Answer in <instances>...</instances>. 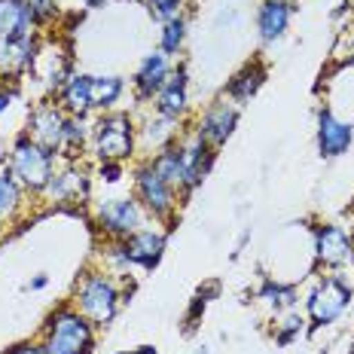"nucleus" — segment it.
Segmentation results:
<instances>
[{
    "label": "nucleus",
    "instance_id": "obj_28",
    "mask_svg": "<svg viewBox=\"0 0 354 354\" xmlns=\"http://www.w3.org/2000/svg\"><path fill=\"white\" fill-rule=\"evenodd\" d=\"M302 333H306V318H302V315H297V312H290L281 324H278L275 342H278V345H293Z\"/></svg>",
    "mask_w": 354,
    "mask_h": 354
},
{
    "label": "nucleus",
    "instance_id": "obj_8",
    "mask_svg": "<svg viewBox=\"0 0 354 354\" xmlns=\"http://www.w3.org/2000/svg\"><path fill=\"white\" fill-rule=\"evenodd\" d=\"M135 198L141 202V208L156 220H174L177 208V189L168 180H162L156 168L150 162H144L135 171Z\"/></svg>",
    "mask_w": 354,
    "mask_h": 354
},
{
    "label": "nucleus",
    "instance_id": "obj_35",
    "mask_svg": "<svg viewBox=\"0 0 354 354\" xmlns=\"http://www.w3.org/2000/svg\"><path fill=\"white\" fill-rule=\"evenodd\" d=\"M46 284H49V278H46V275H37V278H31V290H43Z\"/></svg>",
    "mask_w": 354,
    "mask_h": 354
},
{
    "label": "nucleus",
    "instance_id": "obj_7",
    "mask_svg": "<svg viewBox=\"0 0 354 354\" xmlns=\"http://www.w3.org/2000/svg\"><path fill=\"white\" fill-rule=\"evenodd\" d=\"M168 245V232L159 230H138L131 232L129 239L113 241V250H110V260L116 266H141V269H156L162 254H165Z\"/></svg>",
    "mask_w": 354,
    "mask_h": 354
},
{
    "label": "nucleus",
    "instance_id": "obj_30",
    "mask_svg": "<svg viewBox=\"0 0 354 354\" xmlns=\"http://www.w3.org/2000/svg\"><path fill=\"white\" fill-rule=\"evenodd\" d=\"M21 3H25L28 10L34 12L37 28H40V25H46V21H53V19H55V12H58L55 0H21Z\"/></svg>",
    "mask_w": 354,
    "mask_h": 354
},
{
    "label": "nucleus",
    "instance_id": "obj_12",
    "mask_svg": "<svg viewBox=\"0 0 354 354\" xmlns=\"http://www.w3.org/2000/svg\"><path fill=\"white\" fill-rule=\"evenodd\" d=\"M153 104H156L159 116L174 120V122H183V116H187V110H189V73H187V64L171 68L165 86H162L156 92V98H153Z\"/></svg>",
    "mask_w": 354,
    "mask_h": 354
},
{
    "label": "nucleus",
    "instance_id": "obj_23",
    "mask_svg": "<svg viewBox=\"0 0 354 354\" xmlns=\"http://www.w3.org/2000/svg\"><path fill=\"white\" fill-rule=\"evenodd\" d=\"M86 144H92V122H88L86 116H68L62 153H68V159H77L80 153L86 150Z\"/></svg>",
    "mask_w": 354,
    "mask_h": 354
},
{
    "label": "nucleus",
    "instance_id": "obj_22",
    "mask_svg": "<svg viewBox=\"0 0 354 354\" xmlns=\"http://www.w3.org/2000/svg\"><path fill=\"white\" fill-rule=\"evenodd\" d=\"M150 165L156 168V174L162 177V180H168L177 193H180V187H183V156H180V147H177V141L168 144L165 150H159L156 156L150 159Z\"/></svg>",
    "mask_w": 354,
    "mask_h": 354
},
{
    "label": "nucleus",
    "instance_id": "obj_41",
    "mask_svg": "<svg viewBox=\"0 0 354 354\" xmlns=\"http://www.w3.org/2000/svg\"><path fill=\"white\" fill-rule=\"evenodd\" d=\"M287 3H293V0H287Z\"/></svg>",
    "mask_w": 354,
    "mask_h": 354
},
{
    "label": "nucleus",
    "instance_id": "obj_18",
    "mask_svg": "<svg viewBox=\"0 0 354 354\" xmlns=\"http://www.w3.org/2000/svg\"><path fill=\"white\" fill-rule=\"evenodd\" d=\"M269 80V68L260 62V58H250V62L241 68L239 73H232V80L226 83V98L232 101V104H248L250 98H254L257 92L263 88V83Z\"/></svg>",
    "mask_w": 354,
    "mask_h": 354
},
{
    "label": "nucleus",
    "instance_id": "obj_9",
    "mask_svg": "<svg viewBox=\"0 0 354 354\" xmlns=\"http://www.w3.org/2000/svg\"><path fill=\"white\" fill-rule=\"evenodd\" d=\"M239 104H232L230 98H217L214 104L205 107V113L198 116V122H196V135L202 138L208 147H214V150H220L226 141L232 138V131H235V125H239Z\"/></svg>",
    "mask_w": 354,
    "mask_h": 354
},
{
    "label": "nucleus",
    "instance_id": "obj_6",
    "mask_svg": "<svg viewBox=\"0 0 354 354\" xmlns=\"http://www.w3.org/2000/svg\"><path fill=\"white\" fill-rule=\"evenodd\" d=\"M144 223V208L135 196H113L98 202L95 208V226L104 232L110 241H122L131 232H138Z\"/></svg>",
    "mask_w": 354,
    "mask_h": 354
},
{
    "label": "nucleus",
    "instance_id": "obj_16",
    "mask_svg": "<svg viewBox=\"0 0 354 354\" xmlns=\"http://www.w3.org/2000/svg\"><path fill=\"white\" fill-rule=\"evenodd\" d=\"M37 19L21 0H0V43L34 40Z\"/></svg>",
    "mask_w": 354,
    "mask_h": 354
},
{
    "label": "nucleus",
    "instance_id": "obj_25",
    "mask_svg": "<svg viewBox=\"0 0 354 354\" xmlns=\"http://www.w3.org/2000/svg\"><path fill=\"white\" fill-rule=\"evenodd\" d=\"M257 297L266 299L269 306H275L278 312H290L293 306H297V287L293 284H284V281H278V278H263V284H260V290H257Z\"/></svg>",
    "mask_w": 354,
    "mask_h": 354
},
{
    "label": "nucleus",
    "instance_id": "obj_36",
    "mask_svg": "<svg viewBox=\"0 0 354 354\" xmlns=\"http://www.w3.org/2000/svg\"><path fill=\"white\" fill-rule=\"evenodd\" d=\"M83 3L88 6V10H95V6H104V3H107V0H83Z\"/></svg>",
    "mask_w": 354,
    "mask_h": 354
},
{
    "label": "nucleus",
    "instance_id": "obj_29",
    "mask_svg": "<svg viewBox=\"0 0 354 354\" xmlns=\"http://www.w3.org/2000/svg\"><path fill=\"white\" fill-rule=\"evenodd\" d=\"M144 6L150 10L153 19H159L162 25H165V21H171V19L180 16L183 0H144Z\"/></svg>",
    "mask_w": 354,
    "mask_h": 354
},
{
    "label": "nucleus",
    "instance_id": "obj_39",
    "mask_svg": "<svg viewBox=\"0 0 354 354\" xmlns=\"http://www.w3.org/2000/svg\"><path fill=\"white\" fill-rule=\"evenodd\" d=\"M351 10H354V0H351Z\"/></svg>",
    "mask_w": 354,
    "mask_h": 354
},
{
    "label": "nucleus",
    "instance_id": "obj_40",
    "mask_svg": "<svg viewBox=\"0 0 354 354\" xmlns=\"http://www.w3.org/2000/svg\"><path fill=\"white\" fill-rule=\"evenodd\" d=\"M348 62H354V55H351V58H348Z\"/></svg>",
    "mask_w": 354,
    "mask_h": 354
},
{
    "label": "nucleus",
    "instance_id": "obj_13",
    "mask_svg": "<svg viewBox=\"0 0 354 354\" xmlns=\"http://www.w3.org/2000/svg\"><path fill=\"white\" fill-rule=\"evenodd\" d=\"M64 122H68V113L58 104H37L31 110V116H28V135H31L37 144L49 147L53 153H62Z\"/></svg>",
    "mask_w": 354,
    "mask_h": 354
},
{
    "label": "nucleus",
    "instance_id": "obj_20",
    "mask_svg": "<svg viewBox=\"0 0 354 354\" xmlns=\"http://www.w3.org/2000/svg\"><path fill=\"white\" fill-rule=\"evenodd\" d=\"M58 107L68 116L92 113V77H88V73H71L68 83L58 92Z\"/></svg>",
    "mask_w": 354,
    "mask_h": 354
},
{
    "label": "nucleus",
    "instance_id": "obj_38",
    "mask_svg": "<svg viewBox=\"0 0 354 354\" xmlns=\"http://www.w3.org/2000/svg\"><path fill=\"white\" fill-rule=\"evenodd\" d=\"M351 214H354V202H351Z\"/></svg>",
    "mask_w": 354,
    "mask_h": 354
},
{
    "label": "nucleus",
    "instance_id": "obj_37",
    "mask_svg": "<svg viewBox=\"0 0 354 354\" xmlns=\"http://www.w3.org/2000/svg\"><path fill=\"white\" fill-rule=\"evenodd\" d=\"M348 354H354V339H351V348H348Z\"/></svg>",
    "mask_w": 354,
    "mask_h": 354
},
{
    "label": "nucleus",
    "instance_id": "obj_26",
    "mask_svg": "<svg viewBox=\"0 0 354 354\" xmlns=\"http://www.w3.org/2000/svg\"><path fill=\"white\" fill-rule=\"evenodd\" d=\"M21 196H25V189H21V183L12 177L10 168H6V171L0 174V223L10 220L12 214L21 208Z\"/></svg>",
    "mask_w": 354,
    "mask_h": 354
},
{
    "label": "nucleus",
    "instance_id": "obj_17",
    "mask_svg": "<svg viewBox=\"0 0 354 354\" xmlns=\"http://www.w3.org/2000/svg\"><path fill=\"white\" fill-rule=\"evenodd\" d=\"M168 73H171V62H168V55L165 53H150V55H144V62L138 64V71H135V92H138V101H153L156 98V92L162 86H165V80H168Z\"/></svg>",
    "mask_w": 354,
    "mask_h": 354
},
{
    "label": "nucleus",
    "instance_id": "obj_11",
    "mask_svg": "<svg viewBox=\"0 0 354 354\" xmlns=\"http://www.w3.org/2000/svg\"><path fill=\"white\" fill-rule=\"evenodd\" d=\"M315 260L324 269H342L354 263V239L345 226L321 223L315 226Z\"/></svg>",
    "mask_w": 354,
    "mask_h": 354
},
{
    "label": "nucleus",
    "instance_id": "obj_5",
    "mask_svg": "<svg viewBox=\"0 0 354 354\" xmlns=\"http://www.w3.org/2000/svg\"><path fill=\"white\" fill-rule=\"evenodd\" d=\"M351 284L342 275H324L315 290L306 297V315L312 321V327H330L345 315V308L351 306Z\"/></svg>",
    "mask_w": 354,
    "mask_h": 354
},
{
    "label": "nucleus",
    "instance_id": "obj_34",
    "mask_svg": "<svg viewBox=\"0 0 354 354\" xmlns=\"http://www.w3.org/2000/svg\"><path fill=\"white\" fill-rule=\"evenodd\" d=\"M116 354H159L153 345H141V348H131V351H116Z\"/></svg>",
    "mask_w": 354,
    "mask_h": 354
},
{
    "label": "nucleus",
    "instance_id": "obj_10",
    "mask_svg": "<svg viewBox=\"0 0 354 354\" xmlns=\"http://www.w3.org/2000/svg\"><path fill=\"white\" fill-rule=\"evenodd\" d=\"M177 147H180V156H183V187H180V196H189L202 187V180L208 177L214 159H217V150L208 147L196 131L189 135L177 138Z\"/></svg>",
    "mask_w": 354,
    "mask_h": 354
},
{
    "label": "nucleus",
    "instance_id": "obj_27",
    "mask_svg": "<svg viewBox=\"0 0 354 354\" xmlns=\"http://www.w3.org/2000/svg\"><path fill=\"white\" fill-rule=\"evenodd\" d=\"M183 43H187V19L177 16L171 21H165V25H162V34H159V53H165L168 58L180 55Z\"/></svg>",
    "mask_w": 354,
    "mask_h": 354
},
{
    "label": "nucleus",
    "instance_id": "obj_24",
    "mask_svg": "<svg viewBox=\"0 0 354 354\" xmlns=\"http://www.w3.org/2000/svg\"><path fill=\"white\" fill-rule=\"evenodd\" d=\"M177 125L180 122H174V120H165V116H153V120H147L144 122V129H141V138H144V144H150V147H156V150H165L168 144H174L177 138Z\"/></svg>",
    "mask_w": 354,
    "mask_h": 354
},
{
    "label": "nucleus",
    "instance_id": "obj_31",
    "mask_svg": "<svg viewBox=\"0 0 354 354\" xmlns=\"http://www.w3.org/2000/svg\"><path fill=\"white\" fill-rule=\"evenodd\" d=\"M98 174H101V180L104 183H116L122 177V162H101Z\"/></svg>",
    "mask_w": 354,
    "mask_h": 354
},
{
    "label": "nucleus",
    "instance_id": "obj_32",
    "mask_svg": "<svg viewBox=\"0 0 354 354\" xmlns=\"http://www.w3.org/2000/svg\"><path fill=\"white\" fill-rule=\"evenodd\" d=\"M6 354H49L46 351V345L43 342H19V345H12V348H6Z\"/></svg>",
    "mask_w": 354,
    "mask_h": 354
},
{
    "label": "nucleus",
    "instance_id": "obj_15",
    "mask_svg": "<svg viewBox=\"0 0 354 354\" xmlns=\"http://www.w3.org/2000/svg\"><path fill=\"white\" fill-rule=\"evenodd\" d=\"M354 141V122L339 120L330 107L318 110V150L324 159H336L342 153H348Z\"/></svg>",
    "mask_w": 354,
    "mask_h": 354
},
{
    "label": "nucleus",
    "instance_id": "obj_33",
    "mask_svg": "<svg viewBox=\"0 0 354 354\" xmlns=\"http://www.w3.org/2000/svg\"><path fill=\"white\" fill-rule=\"evenodd\" d=\"M12 98H16V92H12V88H0V116H3L6 110H10Z\"/></svg>",
    "mask_w": 354,
    "mask_h": 354
},
{
    "label": "nucleus",
    "instance_id": "obj_4",
    "mask_svg": "<svg viewBox=\"0 0 354 354\" xmlns=\"http://www.w3.org/2000/svg\"><path fill=\"white\" fill-rule=\"evenodd\" d=\"M92 150L101 162H125L135 156V122L129 113L110 110L92 122Z\"/></svg>",
    "mask_w": 354,
    "mask_h": 354
},
{
    "label": "nucleus",
    "instance_id": "obj_3",
    "mask_svg": "<svg viewBox=\"0 0 354 354\" xmlns=\"http://www.w3.org/2000/svg\"><path fill=\"white\" fill-rule=\"evenodd\" d=\"M55 159L58 153H53L49 147L37 144L31 135H19L10 153V171L21 183L25 193H46V187L55 177Z\"/></svg>",
    "mask_w": 354,
    "mask_h": 354
},
{
    "label": "nucleus",
    "instance_id": "obj_21",
    "mask_svg": "<svg viewBox=\"0 0 354 354\" xmlns=\"http://www.w3.org/2000/svg\"><path fill=\"white\" fill-rule=\"evenodd\" d=\"M125 92V80L122 77H92V110H101V113H110L116 104H120Z\"/></svg>",
    "mask_w": 354,
    "mask_h": 354
},
{
    "label": "nucleus",
    "instance_id": "obj_14",
    "mask_svg": "<svg viewBox=\"0 0 354 354\" xmlns=\"http://www.w3.org/2000/svg\"><path fill=\"white\" fill-rule=\"evenodd\" d=\"M46 196L58 205H83L88 198V171L83 165H77V159H68L64 168H55Z\"/></svg>",
    "mask_w": 354,
    "mask_h": 354
},
{
    "label": "nucleus",
    "instance_id": "obj_19",
    "mask_svg": "<svg viewBox=\"0 0 354 354\" xmlns=\"http://www.w3.org/2000/svg\"><path fill=\"white\" fill-rule=\"evenodd\" d=\"M290 16H293V3H287V0H263L260 12H257V31H260V40L263 43L281 40L284 31L290 28Z\"/></svg>",
    "mask_w": 354,
    "mask_h": 354
},
{
    "label": "nucleus",
    "instance_id": "obj_1",
    "mask_svg": "<svg viewBox=\"0 0 354 354\" xmlns=\"http://www.w3.org/2000/svg\"><path fill=\"white\" fill-rule=\"evenodd\" d=\"M43 345L49 354H92L95 327L73 306H58L43 324Z\"/></svg>",
    "mask_w": 354,
    "mask_h": 354
},
{
    "label": "nucleus",
    "instance_id": "obj_2",
    "mask_svg": "<svg viewBox=\"0 0 354 354\" xmlns=\"http://www.w3.org/2000/svg\"><path fill=\"white\" fill-rule=\"evenodd\" d=\"M120 302H122L120 287L104 272H86L73 287V308L92 327H107L120 312Z\"/></svg>",
    "mask_w": 354,
    "mask_h": 354
}]
</instances>
